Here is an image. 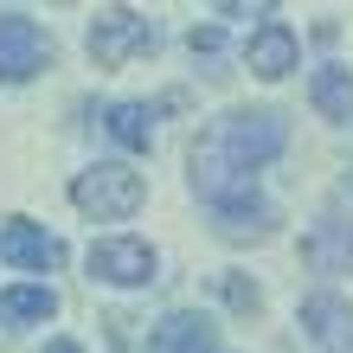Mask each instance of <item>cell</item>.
Segmentation results:
<instances>
[{"label": "cell", "mask_w": 353, "mask_h": 353, "mask_svg": "<svg viewBox=\"0 0 353 353\" xmlns=\"http://www.w3.org/2000/svg\"><path fill=\"white\" fill-rule=\"evenodd\" d=\"M244 65H251L263 84H276V77H289L302 65V39L283 26V19H263V26L244 39Z\"/></svg>", "instance_id": "ba28073f"}, {"label": "cell", "mask_w": 353, "mask_h": 353, "mask_svg": "<svg viewBox=\"0 0 353 353\" xmlns=\"http://www.w3.org/2000/svg\"><path fill=\"white\" fill-rule=\"evenodd\" d=\"M154 46H161V26L135 7H103L90 19V58L103 71H122L129 58H148Z\"/></svg>", "instance_id": "3957f363"}, {"label": "cell", "mask_w": 353, "mask_h": 353, "mask_svg": "<svg viewBox=\"0 0 353 353\" xmlns=\"http://www.w3.org/2000/svg\"><path fill=\"white\" fill-rule=\"evenodd\" d=\"M90 276L97 283H110V289H141V283H154V244L148 238H97L90 244Z\"/></svg>", "instance_id": "5b68a950"}, {"label": "cell", "mask_w": 353, "mask_h": 353, "mask_svg": "<svg viewBox=\"0 0 353 353\" xmlns=\"http://www.w3.org/2000/svg\"><path fill=\"white\" fill-rule=\"evenodd\" d=\"M46 353H84L77 341H46Z\"/></svg>", "instance_id": "e0dca14e"}, {"label": "cell", "mask_w": 353, "mask_h": 353, "mask_svg": "<svg viewBox=\"0 0 353 353\" xmlns=\"http://www.w3.org/2000/svg\"><path fill=\"white\" fill-rule=\"evenodd\" d=\"M186 46H193V58H219V26H193V39H186Z\"/></svg>", "instance_id": "2e32d148"}, {"label": "cell", "mask_w": 353, "mask_h": 353, "mask_svg": "<svg viewBox=\"0 0 353 353\" xmlns=\"http://www.w3.org/2000/svg\"><path fill=\"white\" fill-rule=\"evenodd\" d=\"M219 353H225V347H219Z\"/></svg>", "instance_id": "d6986e66"}, {"label": "cell", "mask_w": 353, "mask_h": 353, "mask_svg": "<svg viewBox=\"0 0 353 353\" xmlns=\"http://www.w3.org/2000/svg\"><path fill=\"white\" fill-rule=\"evenodd\" d=\"M302 327L321 353H353V302L341 289H308L302 296Z\"/></svg>", "instance_id": "8992f818"}, {"label": "cell", "mask_w": 353, "mask_h": 353, "mask_svg": "<svg viewBox=\"0 0 353 353\" xmlns=\"http://www.w3.org/2000/svg\"><path fill=\"white\" fill-rule=\"evenodd\" d=\"M219 296H225V308H238V315H257V308H263V289L244 276V270H225V276H219Z\"/></svg>", "instance_id": "9a60e30c"}, {"label": "cell", "mask_w": 353, "mask_h": 353, "mask_svg": "<svg viewBox=\"0 0 353 353\" xmlns=\"http://www.w3.org/2000/svg\"><path fill=\"white\" fill-rule=\"evenodd\" d=\"M308 97H315V110L327 122H353V71L347 65H321L308 77Z\"/></svg>", "instance_id": "7c38bea8"}, {"label": "cell", "mask_w": 353, "mask_h": 353, "mask_svg": "<svg viewBox=\"0 0 353 353\" xmlns=\"http://www.w3.org/2000/svg\"><path fill=\"white\" fill-rule=\"evenodd\" d=\"M302 263H308V270H321V276L353 270V225H347L341 212H321V219L302 232Z\"/></svg>", "instance_id": "30bf717a"}, {"label": "cell", "mask_w": 353, "mask_h": 353, "mask_svg": "<svg viewBox=\"0 0 353 353\" xmlns=\"http://www.w3.org/2000/svg\"><path fill=\"white\" fill-rule=\"evenodd\" d=\"M52 65V32L26 13H0V84H26Z\"/></svg>", "instance_id": "277c9868"}, {"label": "cell", "mask_w": 353, "mask_h": 353, "mask_svg": "<svg viewBox=\"0 0 353 353\" xmlns=\"http://www.w3.org/2000/svg\"><path fill=\"white\" fill-rule=\"evenodd\" d=\"M0 257H7L13 270H32V276H46V270L65 263V244H58L46 225H32V219H7V225H0Z\"/></svg>", "instance_id": "52a82bcc"}, {"label": "cell", "mask_w": 353, "mask_h": 353, "mask_svg": "<svg viewBox=\"0 0 353 353\" xmlns=\"http://www.w3.org/2000/svg\"><path fill=\"white\" fill-rule=\"evenodd\" d=\"M341 193H353V168H347V174H341Z\"/></svg>", "instance_id": "ac0fdd59"}, {"label": "cell", "mask_w": 353, "mask_h": 353, "mask_svg": "<svg viewBox=\"0 0 353 353\" xmlns=\"http://www.w3.org/2000/svg\"><path fill=\"white\" fill-rule=\"evenodd\" d=\"M58 315V296L46 283H13V289H0V321H52Z\"/></svg>", "instance_id": "5bb4252c"}, {"label": "cell", "mask_w": 353, "mask_h": 353, "mask_svg": "<svg viewBox=\"0 0 353 353\" xmlns=\"http://www.w3.org/2000/svg\"><path fill=\"white\" fill-rule=\"evenodd\" d=\"M289 148V116L283 110H232L193 141V193L212 205L238 186H257V168H270Z\"/></svg>", "instance_id": "6da1fadb"}, {"label": "cell", "mask_w": 353, "mask_h": 353, "mask_svg": "<svg viewBox=\"0 0 353 353\" xmlns=\"http://www.w3.org/2000/svg\"><path fill=\"white\" fill-rule=\"evenodd\" d=\"M141 199H148V180H141L129 161H97L71 180V205L97 225H122L141 212Z\"/></svg>", "instance_id": "7a4b0ae2"}, {"label": "cell", "mask_w": 353, "mask_h": 353, "mask_svg": "<svg viewBox=\"0 0 353 353\" xmlns=\"http://www.w3.org/2000/svg\"><path fill=\"white\" fill-rule=\"evenodd\" d=\"M103 135H110L116 148H148L154 141V110L148 103H110V110H103Z\"/></svg>", "instance_id": "4fadbf2b"}, {"label": "cell", "mask_w": 353, "mask_h": 353, "mask_svg": "<svg viewBox=\"0 0 353 353\" xmlns=\"http://www.w3.org/2000/svg\"><path fill=\"white\" fill-rule=\"evenodd\" d=\"M205 212H212V225L225 238H270V232H276V205H270L257 186H238V193L212 199Z\"/></svg>", "instance_id": "9c48e42d"}, {"label": "cell", "mask_w": 353, "mask_h": 353, "mask_svg": "<svg viewBox=\"0 0 353 353\" xmlns=\"http://www.w3.org/2000/svg\"><path fill=\"white\" fill-rule=\"evenodd\" d=\"M148 353H219V334H212V321H205V315H193V308H174V315L154 327Z\"/></svg>", "instance_id": "8fae6325"}]
</instances>
